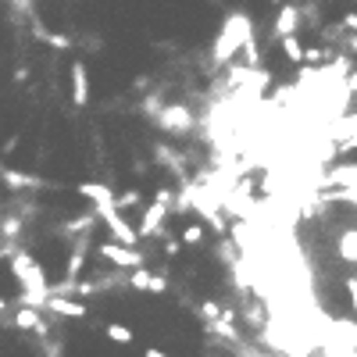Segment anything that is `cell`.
Segmentation results:
<instances>
[{
    "label": "cell",
    "instance_id": "277c9868",
    "mask_svg": "<svg viewBox=\"0 0 357 357\" xmlns=\"http://www.w3.org/2000/svg\"><path fill=\"white\" fill-rule=\"evenodd\" d=\"M158 126L172 136H186L193 129V111L186 104H165L161 114H158Z\"/></svg>",
    "mask_w": 357,
    "mask_h": 357
},
{
    "label": "cell",
    "instance_id": "e0dca14e",
    "mask_svg": "<svg viewBox=\"0 0 357 357\" xmlns=\"http://www.w3.org/2000/svg\"><path fill=\"white\" fill-rule=\"evenodd\" d=\"M279 43H282V54L289 57L293 65H301V61H304V47H301V40H296V36H289V40H279Z\"/></svg>",
    "mask_w": 357,
    "mask_h": 357
},
{
    "label": "cell",
    "instance_id": "3957f363",
    "mask_svg": "<svg viewBox=\"0 0 357 357\" xmlns=\"http://www.w3.org/2000/svg\"><path fill=\"white\" fill-rule=\"evenodd\" d=\"M97 218L114 232V243H122V247H129V250H136V243H139V236H136V225H129L126 222V215L118 211V207H100L97 211Z\"/></svg>",
    "mask_w": 357,
    "mask_h": 357
},
{
    "label": "cell",
    "instance_id": "cb8c5ba5",
    "mask_svg": "<svg viewBox=\"0 0 357 357\" xmlns=\"http://www.w3.org/2000/svg\"><path fill=\"white\" fill-rule=\"evenodd\" d=\"M8 311V301H4V296H0V314H4Z\"/></svg>",
    "mask_w": 357,
    "mask_h": 357
},
{
    "label": "cell",
    "instance_id": "8fae6325",
    "mask_svg": "<svg viewBox=\"0 0 357 357\" xmlns=\"http://www.w3.org/2000/svg\"><path fill=\"white\" fill-rule=\"evenodd\" d=\"M0 178L11 186V190H36V186H43V178L40 175H29V172H0Z\"/></svg>",
    "mask_w": 357,
    "mask_h": 357
},
{
    "label": "cell",
    "instance_id": "7c38bea8",
    "mask_svg": "<svg viewBox=\"0 0 357 357\" xmlns=\"http://www.w3.org/2000/svg\"><path fill=\"white\" fill-rule=\"evenodd\" d=\"M296 22H301V15H296V8H282L275 15V36L279 40H289L296 33Z\"/></svg>",
    "mask_w": 357,
    "mask_h": 357
},
{
    "label": "cell",
    "instance_id": "52a82bcc",
    "mask_svg": "<svg viewBox=\"0 0 357 357\" xmlns=\"http://www.w3.org/2000/svg\"><path fill=\"white\" fill-rule=\"evenodd\" d=\"M75 193L93 204V211H100V207H114V190L104 186V183H75Z\"/></svg>",
    "mask_w": 357,
    "mask_h": 357
},
{
    "label": "cell",
    "instance_id": "44dd1931",
    "mask_svg": "<svg viewBox=\"0 0 357 357\" xmlns=\"http://www.w3.org/2000/svg\"><path fill=\"white\" fill-rule=\"evenodd\" d=\"M165 289H168L165 275H154V279H151V293H165Z\"/></svg>",
    "mask_w": 357,
    "mask_h": 357
},
{
    "label": "cell",
    "instance_id": "d6986e66",
    "mask_svg": "<svg viewBox=\"0 0 357 357\" xmlns=\"http://www.w3.org/2000/svg\"><path fill=\"white\" fill-rule=\"evenodd\" d=\"M47 43H50L54 50H68V47H72V40H68L65 33H50V36H47Z\"/></svg>",
    "mask_w": 357,
    "mask_h": 357
},
{
    "label": "cell",
    "instance_id": "ba28073f",
    "mask_svg": "<svg viewBox=\"0 0 357 357\" xmlns=\"http://www.w3.org/2000/svg\"><path fill=\"white\" fill-rule=\"evenodd\" d=\"M15 329H22V333H33V336H47L50 333V325L40 318V311H33V307H18L15 311Z\"/></svg>",
    "mask_w": 357,
    "mask_h": 357
},
{
    "label": "cell",
    "instance_id": "7402d4cb",
    "mask_svg": "<svg viewBox=\"0 0 357 357\" xmlns=\"http://www.w3.org/2000/svg\"><path fill=\"white\" fill-rule=\"evenodd\" d=\"M143 357H172V354H165V350H158V347H143Z\"/></svg>",
    "mask_w": 357,
    "mask_h": 357
},
{
    "label": "cell",
    "instance_id": "5bb4252c",
    "mask_svg": "<svg viewBox=\"0 0 357 357\" xmlns=\"http://www.w3.org/2000/svg\"><path fill=\"white\" fill-rule=\"evenodd\" d=\"M104 336L111 343H118V347H129L132 343V329H129V325H122V321H107L104 325Z\"/></svg>",
    "mask_w": 357,
    "mask_h": 357
},
{
    "label": "cell",
    "instance_id": "2e32d148",
    "mask_svg": "<svg viewBox=\"0 0 357 357\" xmlns=\"http://www.w3.org/2000/svg\"><path fill=\"white\" fill-rule=\"evenodd\" d=\"M178 240H183V247H200V243L207 240V229H204L200 222H193V225L183 229V236H178Z\"/></svg>",
    "mask_w": 357,
    "mask_h": 357
},
{
    "label": "cell",
    "instance_id": "30bf717a",
    "mask_svg": "<svg viewBox=\"0 0 357 357\" xmlns=\"http://www.w3.org/2000/svg\"><path fill=\"white\" fill-rule=\"evenodd\" d=\"M72 104L75 107H86L89 104V72L82 61L72 65Z\"/></svg>",
    "mask_w": 357,
    "mask_h": 357
},
{
    "label": "cell",
    "instance_id": "6da1fadb",
    "mask_svg": "<svg viewBox=\"0 0 357 357\" xmlns=\"http://www.w3.org/2000/svg\"><path fill=\"white\" fill-rule=\"evenodd\" d=\"M11 275L22 286L18 304L22 307H33V311H43L47 301H50V282H47V272L40 268V261L29 254V250H15L11 254Z\"/></svg>",
    "mask_w": 357,
    "mask_h": 357
},
{
    "label": "cell",
    "instance_id": "ffe728a7",
    "mask_svg": "<svg viewBox=\"0 0 357 357\" xmlns=\"http://www.w3.org/2000/svg\"><path fill=\"white\" fill-rule=\"evenodd\" d=\"M168 257H178V254H183V240H165V247H161Z\"/></svg>",
    "mask_w": 357,
    "mask_h": 357
},
{
    "label": "cell",
    "instance_id": "ac0fdd59",
    "mask_svg": "<svg viewBox=\"0 0 357 357\" xmlns=\"http://www.w3.org/2000/svg\"><path fill=\"white\" fill-rule=\"evenodd\" d=\"M151 279H154V272H143V268H139V272L129 275V286H132V289H143V293H151Z\"/></svg>",
    "mask_w": 357,
    "mask_h": 357
},
{
    "label": "cell",
    "instance_id": "4fadbf2b",
    "mask_svg": "<svg viewBox=\"0 0 357 357\" xmlns=\"http://www.w3.org/2000/svg\"><path fill=\"white\" fill-rule=\"evenodd\" d=\"M82 264H86V240H79L72 247V254H68V264H65V279L68 282H75L82 275Z\"/></svg>",
    "mask_w": 357,
    "mask_h": 357
},
{
    "label": "cell",
    "instance_id": "9c48e42d",
    "mask_svg": "<svg viewBox=\"0 0 357 357\" xmlns=\"http://www.w3.org/2000/svg\"><path fill=\"white\" fill-rule=\"evenodd\" d=\"M47 311L61 314V318H86V301H72V296L50 293V301H47Z\"/></svg>",
    "mask_w": 357,
    "mask_h": 357
},
{
    "label": "cell",
    "instance_id": "8992f818",
    "mask_svg": "<svg viewBox=\"0 0 357 357\" xmlns=\"http://www.w3.org/2000/svg\"><path fill=\"white\" fill-rule=\"evenodd\" d=\"M165 218H168V207H161V204H146V207H143V215H139V225H136V236H139V240H143V236H158L161 225H165Z\"/></svg>",
    "mask_w": 357,
    "mask_h": 357
},
{
    "label": "cell",
    "instance_id": "603a6c76",
    "mask_svg": "<svg viewBox=\"0 0 357 357\" xmlns=\"http://www.w3.org/2000/svg\"><path fill=\"white\" fill-rule=\"evenodd\" d=\"M343 25L347 29H357V15H343Z\"/></svg>",
    "mask_w": 357,
    "mask_h": 357
},
{
    "label": "cell",
    "instance_id": "5b68a950",
    "mask_svg": "<svg viewBox=\"0 0 357 357\" xmlns=\"http://www.w3.org/2000/svg\"><path fill=\"white\" fill-rule=\"evenodd\" d=\"M97 254H100L104 261H111L114 268H143V254H139V250H129V247H122V243H100Z\"/></svg>",
    "mask_w": 357,
    "mask_h": 357
},
{
    "label": "cell",
    "instance_id": "7a4b0ae2",
    "mask_svg": "<svg viewBox=\"0 0 357 357\" xmlns=\"http://www.w3.org/2000/svg\"><path fill=\"white\" fill-rule=\"evenodd\" d=\"M250 43H254L250 18L247 15H229L225 25H222V33H218V40H215V47H211V61L222 68V65H229L232 57H236V50H243Z\"/></svg>",
    "mask_w": 357,
    "mask_h": 357
},
{
    "label": "cell",
    "instance_id": "9a60e30c",
    "mask_svg": "<svg viewBox=\"0 0 357 357\" xmlns=\"http://www.w3.org/2000/svg\"><path fill=\"white\" fill-rule=\"evenodd\" d=\"M340 257H343L347 264H357V229H347V232L340 236Z\"/></svg>",
    "mask_w": 357,
    "mask_h": 357
}]
</instances>
